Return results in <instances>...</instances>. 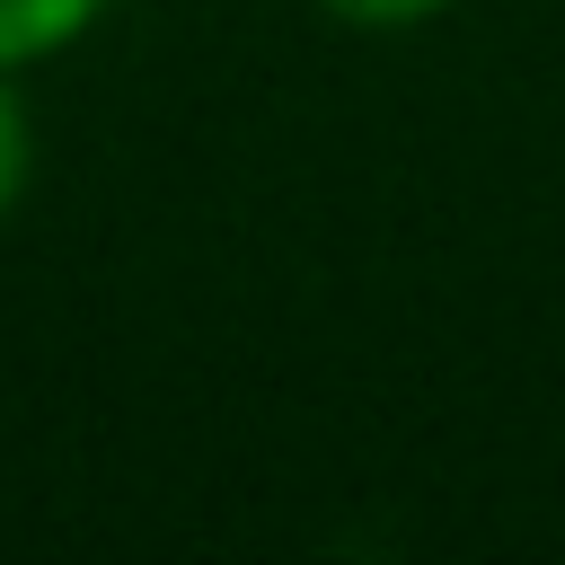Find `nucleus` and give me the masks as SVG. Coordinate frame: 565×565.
I'll list each match as a JSON object with an SVG mask.
<instances>
[{"label":"nucleus","instance_id":"obj_1","mask_svg":"<svg viewBox=\"0 0 565 565\" xmlns=\"http://www.w3.org/2000/svg\"><path fill=\"white\" fill-rule=\"evenodd\" d=\"M115 0H0V71H35L53 53H71Z\"/></svg>","mask_w":565,"mask_h":565},{"label":"nucleus","instance_id":"obj_2","mask_svg":"<svg viewBox=\"0 0 565 565\" xmlns=\"http://www.w3.org/2000/svg\"><path fill=\"white\" fill-rule=\"evenodd\" d=\"M26 177H35V115L18 97V71H0V221L26 203Z\"/></svg>","mask_w":565,"mask_h":565},{"label":"nucleus","instance_id":"obj_3","mask_svg":"<svg viewBox=\"0 0 565 565\" xmlns=\"http://www.w3.org/2000/svg\"><path fill=\"white\" fill-rule=\"evenodd\" d=\"M309 9L335 18V26H353V35H406V26H433L459 0H309Z\"/></svg>","mask_w":565,"mask_h":565}]
</instances>
